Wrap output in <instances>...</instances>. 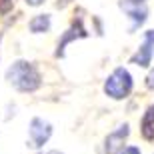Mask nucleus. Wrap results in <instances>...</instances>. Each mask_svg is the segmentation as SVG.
I'll use <instances>...</instances> for the list:
<instances>
[{"instance_id":"obj_1","label":"nucleus","mask_w":154,"mask_h":154,"mask_svg":"<svg viewBox=\"0 0 154 154\" xmlns=\"http://www.w3.org/2000/svg\"><path fill=\"white\" fill-rule=\"evenodd\" d=\"M6 80L18 92H34L42 84L38 68L32 62H28V60H16L10 68L6 70Z\"/></svg>"},{"instance_id":"obj_2","label":"nucleus","mask_w":154,"mask_h":154,"mask_svg":"<svg viewBox=\"0 0 154 154\" xmlns=\"http://www.w3.org/2000/svg\"><path fill=\"white\" fill-rule=\"evenodd\" d=\"M132 86H134L132 74L126 68L118 66V68H114L112 74L106 78V82H104V92H106V96H110L112 100H124L132 92Z\"/></svg>"},{"instance_id":"obj_3","label":"nucleus","mask_w":154,"mask_h":154,"mask_svg":"<svg viewBox=\"0 0 154 154\" xmlns=\"http://www.w3.org/2000/svg\"><path fill=\"white\" fill-rule=\"evenodd\" d=\"M52 136V124L44 118H32L28 126V138H30V146L34 148H42Z\"/></svg>"},{"instance_id":"obj_4","label":"nucleus","mask_w":154,"mask_h":154,"mask_svg":"<svg viewBox=\"0 0 154 154\" xmlns=\"http://www.w3.org/2000/svg\"><path fill=\"white\" fill-rule=\"evenodd\" d=\"M120 8L126 12V16L130 18V32L140 28L146 18H148V6L146 2H136V0H120Z\"/></svg>"},{"instance_id":"obj_5","label":"nucleus","mask_w":154,"mask_h":154,"mask_svg":"<svg viewBox=\"0 0 154 154\" xmlns=\"http://www.w3.org/2000/svg\"><path fill=\"white\" fill-rule=\"evenodd\" d=\"M152 54H154V30H146L142 44L130 56V62L136 64V66H148L152 62Z\"/></svg>"},{"instance_id":"obj_6","label":"nucleus","mask_w":154,"mask_h":154,"mask_svg":"<svg viewBox=\"0 0 154 154\" xmlns=\"http://www.w3.org/2000/svg\"><path fill=\"white\" fill-rule=\"evenodd\" d=\"M86 36H88V30L84 28V22H82V18L78 16L74 22L70 24V28L62 34V38L58 40L56 56H58V58L64 56V50H66V46H68L70 42H74V40H78V38H86Z\"/></svg>"},{"instance_id":"obj_7","label":"nucleus","mask_w":154,"mask_h":154,"mask_svg":"<svg viewBox=\"0 0 154 154\" xmlns=\"http://www.w3.org/2000/svg\"><path fill=\"white\" fill-rule=\"evenodd\" d=\"M130 134V126L128 124H120L114 132H110L106 140H104V152L106 154H118L124 148V142Z\"/></svg>"},{"instance_id":"obj_8","label":"nucleus","mask_w":154,"mask_h":154,"mask_svg":"<svg viewBox=\"0 0 154 154\" xmlns=\"http://www.w3.org/2000/svg\"><path fill=\"white\" fill-rule=\"evenodd\" d=\"M140 132H142L144 140H148V142L154 140V104H150L146 108L142 120H140Z\"/></svg>"},{"instance_id":"obj_9","label":"nucleus","mask_w":154,"mask_h":154,"mask_svg":"<svg viewBox=\"0 0 154 154\" xmlns=\"http://www.w3.org/2000/svg\"><path fill=\"white\" fill-rule=\"evenodd\" d=\"M50 16L48 14H38L30 20V32H34V34H42V32H48L50 30Z\"/></svg>"},{"instance_id":"obj_10","label":"nucleus","mask_w":154,"mask_h":154,"mask_svg":"<svg viewBox=\"0 0 154 154\" xmlns=\"http://www.w3.org/2000/svg\"><path fill=\"white\" fill-rule=\"evenodd\" d=\"M14 6V0H0V14H6Z\"/></svg>"},{"instance_id":"obj_11","label":"nucleus","mask_w":154,"mask_h":154,"mask_svg":"<svg viewBox=\"0 0 154 154\" xmlns=\"http://www.w3.org/2000/svg\"><path fill=\"white\" fill-rule=\"evenodd\" d=\"M118 154H142V152H140V148H136V146H124Z\"/></svg>"},{"instance_id":"obj_12","label":"nucleus","mask_w":154,"mask_h":154,"mask_svg":"<svg viewBox=\"0 0 154 154\" xmlns=\"http://www.w3.org/2000/svg\"><path fill=\"white\" fill-rule=\"evenodd\" d=\"M146 86H148L150 90H154V68L150 70V74L146 76Z\"/></svg>"},{"instance_id":"obj_13","label":"nucleus","mask_w":154,"mask_h":154,"mask_svg":"<svg viewBox=\"0 0 154 154\" xmlns=\"http://www.w3.org/2000/svg\"><path fill=\"white\" fill-rule=\"evenodd\" d=\"M42 2H44V0H26V4H28V6H40Z\"/></svg>"},{"instance_id":"obj_14","label":"nucleus","mask_w":154,"mask_h":154,"mask_svg":"<svg viewBox=\"0 0 154 154\" xmlns=\"http://www.w3.org/2000/svg\"><path fill=\"white\" fill-rule=\"evenodd\" d=\"M70 2H72V0H60V2H58V8H64V6L70 4Z\"/></svg>"},{"instance_id":"obj_15","label":"nucleus","mask_w":154,"mask_h":154,"mask_svg":"<svg viewBox=\"0 0 154 154\" xmlns=\"http://www.w3.org/2000/svg\"><path fill=\"white\" fill-rule=\"evenodd\" d=\"M40 154H64V152H60V150H48V152H40Z\"/></svg>"},{"instance_id":"obj_16","label":"nucleus","mask_w":154,"mask_h":154,"mask_svg":"<svg viewBox=\"0 0 154 154\" xmlns=\"http://www.w3.org/2000/svg\"><path fill=\"white\" fill-rule=\"evenodd\" d=\"M136 2H146V0H136Z\"/></svg>"}]
</instances>
